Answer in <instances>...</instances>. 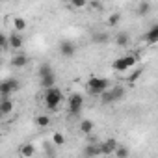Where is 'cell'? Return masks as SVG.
<instances>
[{
  "mask_svg": "<svg viewBox=\"0 0 158 158\" xmlns=\"http://www.w3.org/2000/svg\"><path fill=\"white\" fill-rule=\"evenodd\" d=\"M86 89L91 95H102L104 91L110 89V82L106 78H101V76H91L88 80V84H86Z\"/></svg>",
  "mask_w": 158,
  "mask_h": 158,
  "instance_id": "obj_1",
  "label": "cell"
},
{
  "mask_svg": "<svg viewBox=\"0 0 158 158\" xmlns=\"http://www.w3.org/2000/svg\"><path fill=\"white\" fill-rule=\"evenodd\" d=\"M13 26H15V30H24V28H26V21H24V19H21V17H15Z\"/></svg>",
  "mask_w": 158,
  "mask_h": 158,
  "instance_id": "obj_25",
  "label": "cell"
},
{
  "mask_svg": "<svg viewBox=\"0 0 158 158\" xmlns=\"http://www.w3.org/2000/svg\"><path fill=\"white\" fill-rule=\"evenodd\" d=\"M35 125L37 127H48L50 125V117L48 115H37L35 117Z\"/></svg>",
  "mask_w": 158,
  "mask_h": 158,
  "instance_id": "obj_22",
  "label": "cell"
},
{
  "mask_svg": "<svg viewBox=\"0 0 158 158\" xmlns=\"http://www.w3.org/2000/svg\"><path fill=\"white\" fill-rule=\"evenodd\" d=\"M76 52V47L71 43V41H61L60 43V54L65 56V58H73Z\"/></svg>",
  "mask_w": 158,
  "mask_h": 158,
  "instance_id": "obj_5",
  "label": "cell"
},
{
  "mask_svg": "<svg viewBox=\"0 0 158 158\" xmlns=\"http://www.w3.org/2000/svg\"><path fill=\"white\" fill-rule=\"evenodd\" d=\"M91 8H95V10H101V8H102V6H101V4H99V2H93V4H91Z\"/></svg>",
  "mask_w": 158,
  "mask_h": 158,
  "instance_id": "obj_32",
  "label": "cell"
},
{
  "mask_svg": "<svg viewBox=\"0 0 158 158\" xmlns=\"http://www.w3.org/2000/svg\"><path fill=\"white\" fill-rule=\"evenodd\" d=\"M84 154H86V158H97V154H101V145L99 147L97 145H88L84 149Z\"/></svg>",
  "mask_w": 158,
  "mask_h": 158,
  "instance_id": "obj_10",
  "label": "cell"
},
{
  "mask_svg": "<svg viewBox=\"0 0 158 158\" xmlns=\"http://www.w3.org/2000/svg\"><path fill=\"white\" fill-rule=\"evenodd\" d=\"M19 89V82L13 80V78H10V80H4L2 84H0V93H2V97H8L10 93L17 91Z\"/></svg>",
  "mask_w": 158,
  "mask_h": 158,
  "instance_id": "obj_4",
  "label": "cell"
},
{
  "mask_svg": "<svg viewBox=\"0 0 158 158\" xmlns=\"http://www.w3.org/2000/svg\"><path fill=\"white\" fill-rule=\"evenodd\" d=\"M112 95H114V101H119V99H123V97H125V89L117 86V88H114V89H112Z\"/></svg>",
  "mask_w": 158,
  "mask_h": 158,
  "instance_id": "obj_24",
  "label": "cell"
},
{
  "mask_svg": "<svg viewBox=\"0 0 158 158\" xmlns=\"http://www.w3.org/2000/svg\"><path fill=\"white\" fill-rule=\"evenodd\" d=\"M10 47L11 48H21L23 47V37L17 35V34H11L10 35Z\"/></svg>",
  "mask_w": 158,
  "mask_h": 158,
  "instance_id": "obj_14",
  "label": "cell"
},
{
  "mask_svg": "<svg viewBox=\"0 0 158 158\" xmlns=\"http://www.w3.org/2000/svg\"><path fill=\"white\" fill-rule=\"evenodd\" d=\"M45 152H47V156L48 158H56V149H54V145H50V143H45Z\"/></svg>",
  "mask_w": 158,
  "mask_h": 158,
  "instance_id": "obj_27",
  "label": "cell"
},
{
  "mask_svg": "<svg viewBox=\"0 0 158 158\" xmlns=\"http://www.w3.org/2000/svg\"><path fill=\"white\" fill-rule=\"evenodd\" d=\"M106 41H108V34H104V32H95V34H93V43L102 45V43H106Z\"/></svg>",
  "mask_w": 158,
  "mask_h": 158,
  "instance_id": "obj_16",
  "label": "cell"
},
{
  "mask_svg": "<svg viewBox=\"0 0 158 158\" xmlns=\"http://www.w3.org/2000/svg\"><path fill=\"white\" fill-rule=\"evenodd\" d=\"M128 41H130V37H128V34H125V32H119L117 37H115V43H117L119 47H127Z\"/></svg>",
  "mask_w": 158,
  "mask_h": 158,
  "instance_id": "obj_15",
  "label": "cell"
},
{
  "mask_svg": "<svg viewBox=\"0 0 158 158\" xmlns=\"http://www.w3.org/2000/svg\"><path fill=\"white\" fill-rule=\"evenodd\" d=\"M101 101H102V104H112V102H115V101H114V95H112V89L104 91V93L101 95Z\"/></svg>",
  "mask_w": 158,
  "mask_h": 158,
  "instance_id": "obj_21",
  "label": "cell"
},
{
  "mask_svg": "<svg viewBox=\"0 0 158 158\" xmlns=\"http://www.w3.org/2000/svg\"><path fill=\"white\" fill-rule=\"evenodd\" d=\"M26 63H28V58H26L24 54H17V56H13V60H11V65L17 67V69L26 67Z\"/></svg>",
  "mask_w": 158,
  "mask_h": 158,
  "instance_id": "obj_8",
  "label": "cell"
},
{
  "mask_svg": "<svg viewBox=\"0 0 158 158\" xmlns=\"http://www.w3.org/2000/svg\"><path fill=\"white\" fill-rule=\"evenodd\" d=\"M61 99H63L61 91H60L58 88H52V89H48V91L45 93V106H47L50 112H54V110H58V106L61 104Z\"/></svg>",
  "mask_w": 158,
  "mask_h": 158,
  "instance_id": "obj_2",
  "label": "cell"
},
{
  "mask_svg": "<svg viewBox=\"0 0 158 158\" xmlns=\"http://www.w3.org/2000/svg\"><path fill=\"white\" fill-rule=\"evenodd\" d=\"M119 21H121V15H119V13H112V15L108 17V24H110V26L119 24Z\"/></svg>",
  "mask_w": 158,
  "mask_h": 158,
  "instance_id": "obj_28",
  "label": "cell"
},
{
  "mask_svg": "<svg viewBox=\"0 0 158 158\" xmlns=\"http://www.w3.org/2000/svg\"><path fill=\"white\" fill-rule=\"evenodd\" d=\"M0 45H2V48H8L10 47V37L8 35H2V37H0Z\"/></svg>",
  "mask_w": 158,
  "mask_h": 158,
  "instance_id": "obj_29",
  "label": "cell"
},
{
  "mask_svg": "<svg viewBox=\"0 0 158 158\" xmlns=\"http://www.w3.org/2000/svg\"><path fill=\"white\" fill-rule=\"evenodd\" d=\"M151 11V4L149 2H139L138 4V15H147Z\"/></svg>",
  "mask_w": 158,
  "mask_h": 158,
  "instance_id": "obj_20",
  "label": "cell"
},
{
  "mask_svg": "<svg viewBox=\"0 0 158 158\" xmlns=\"http://www.w3.org/2000/svg\"><path fill=\"white\" fill-rule=\"evenodd\" d=\"M117 141L114 139V138H110V139H106L102 145H101V154H115V151H117Z\"/></svg>",
  "mask_w": 158,
  "mask_h": 158,
  "instance_id": "obj_6",
  "label": "cell"
},
{
  "mask_svg": "<svg viewBox=\"0 0 158 158\" xmlns=\"http://www.w3.org/2000/svg\"><path fill=\"white\" fill-rule=\"evenodd\" d=\"M93 130V123L89 121V119H84L82 123H80V132H84V134H89Z\"/></svg>",
  "mask_w": 158,
  "mask_h": 158,
  "instance_id": "obj_18",
  "label": "cell"
},
{
  "mask_svg": "<svg viewBox=\"0 0 158 158\" xmlns=\"http://www.w3.org/2000/svg\"><path fill=\"white\" fill-rule=\"evenodd\" d=\"M139 74H141V69H138V71H134V74H130V76H128V80H130V82H134V80H138V78H139Z\"/></svg>",
  "mask_w": 158,
  "mask_h": 158,
  "instance_id": "obj_30",
  "label": "cell"
},
{
  "mask_svg": "<svg viewBox=\"0 0 158 158\" xmlns=\"http://www.w3.org/2000/svg\"><path fill=\"white\" fill-rule=\"evenodd\" d=\"M128 154H130V152H128V149H127L125 145H119L117 151H115V156H117V158H128Z\"/></svg>",
  "mask_w": 158,
  "mask_h": 158,
  "instance_id": "obj_23",
  "label": "cell"
},
{
  "mask_svg": "<svg viewBox=\"0 0 158 158\" xmlns=\"http://www.w3.org/2000/svg\"><path fill=\"white\" fill-rule=\"evenodd\" d=\"M11 112H13V101L8 99V97H4L2 102H0V114H2V115H8V114H11Z\"/></svg>",
  "mask_w": 158,
  "mask_h": 158,
  "instance_id": "obj_7",
  "label": "cell"
},
{
  "mask_svg": "<svg viewBox=\"0 0 158 158\" xmlns=\"http://www.w3.org/2000/svg\"><path fill=\"white\" fill-rule=\"evenodd\" d=\"M34 152H35V147H34L32 143H24V145L21 147V154H23L24 158H30V156H34Z\"/></svg>",
  "mask_w": 158,
  "mask_h": 158,
  "instance_id": "obj_13",
  "label": "cell"
},
{
  "mask_svg": "<svg viewBox=\"0 0 158 158\" xmlns=\"http://www.w3.org/2000/svg\"><path fill=\"white\" fill-rule=\"evenodd\" d=\"M54 84H56V76H54V74L41 78V86H43L47 91H48V89H52V88H54Z\"/></svg>",
  "mask_w": 158,
  "mask_h": 158,
  "instance_id": "obj_12",
  "label": "cell"
},
{
  "mask_svg": "<svg viewBox=\"0 0 158 158\" xmlns=\"http://www.w3.org/2000/svg\"><path fill=\"white\" fill-rule=\"evenodd\" d=\"M125 60H127V63H128V67H134V65L138 63V60H139V56H138V54H128V56H125Z\"/></svg>",
  "mask_w": 158,
  "mask_h": 158,
  "instance_id": "obj_26",
  "label": "cell"
},
{
  "mask_svg": "<svg viewBox=\"0 0 158 158\" xmlns=\"http://www.w3.org/2000/svg\"><path fill=\"white\" fill-rule=\"evenodd\" d=\"M73 6H74V8H84L86 2H84V0H73Z\"/></svg>",
  "mask_w": 158,
  "mask_h": 158,
  "instance_id": "obj_31",
  "label": "cell"
},
{
  "mask_svg": "<svg viewBox=\"0 0 158 158\" xmlns=\"http://www.w3.org/2000/svg\"><path fill=\"white\" fill-rule=\"evenodd\" d=\"M50 74H54L52 67H50L48 63H43V65L39 67V76H41V78H45V76H50Z\"/></svg>",
  "mask_w": 158,
  "mask_h": 158,
  "instance_id": "obj_17",
  "label": "cell"
},
{
  "mask_svg": "<svg viewBox=\"0 0 158 158\" xmlns=\"http://www.w3.org/2000/svg\"><path fill=\"white\" fill-rule=\"evenodd\" d=\"M145 41H147V43H158V24H154V26L145 34Z\"/></svg>",
  "mask_w": 158,
  "mask_h": 158,
  "instance_id": "obj_9",
  "label": "cell"
},
{
  "mask_svg": "<svg viewBox=\"0 0 158 158\" xmlns=\"http://www.w3.org/2000/svg\"><path fill=\"white\" fill-rule=\"evenodd\" d=\"M82 104H84V97H82L80 93H71V95H69V99H67V108H69L71 114L78 115V114H80V110H82Z\"/></svg>",
  "mask_w": 158,
  "mask_h": 158,
  "instance_id": "obj_3",
  "label": "cell"
},
{
  "mask_svg": "<svg viewBox=\"0 0 158 158\" xmlns=\"http://www.w3.org/2000/svg\"><path fill=\"white\" fill-rule=\"evenodd\" d=\"M112 67H114L115 71H119V73H123V71H128V69H130L125 58H119V60H115V61L112 63Z\"/></svg>",
  "mask_w": 158,
  "mask_h": 158,
  "instance_id": "obj_11",
  "label": "cell"
},
{
  "mask_svg": "<svg viewBox=\"0 0 158 158\" xmlns=\"http://www.w3.org/2000/svg\"><path fill=\"white\" fill-rule=\"evenodd\" d=\"M52 143H54L56 147H61V145L65 143V136H63L61 132H54V136H52Z\"/></svg>",
  "mask_w": 158,
  "mask_h": 158,
  "instance_id": "obj_19",
  "label": "cell"
}]
</instances>
